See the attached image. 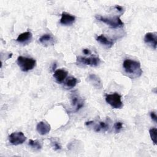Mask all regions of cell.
Here are the masks:
<instances>
[{
    "instance_id": "1",
    "label": "cell",
    "mask_w": 157,
    "mask_h": 157,
    "mask_svg": "<svg viewBox=\"0 0 157 157\" xmlns=\"http://www.w3.org/2000/svg\"><path fill=\"white\" fill-rule=\"evenodd\" d=\"M123 66L125 72L131 78H137L142 74V70L139 62L132 60L125 59L123 61Z\"/></svg>"
},
{
    "instance_id": "19",
    "label": "cell",
    "mask_w": 157,
    "mask_h": 157,
    "mask_svg": "<svg viewBox=\"0 0 157 157\" xmlns=\"http://www.w3.org/2000/svg\"><path fill=\"white\" fill-rule=\"evenodd\" d=\"M150 136L151 139L154 145H156V136H157V129L156 128H151L149 130Z\"/></svg>"
},
{
    "instance_id": "9",
    "label": "cell",
    "mask_w": 157,
    "mask_h": 157,
    "mask_svg": "<svg viewBox=\"0 0 157 157\" xmlns=\"http://www.w3.org/2000/svg\"><path fill=\"white\" fill-rule=\"evenodd\" d=\"M36 129L40 135H45L50 131L51 126L47 122L42 121L37 124Z\"/></svg>"
},
{
    "instance_id": "13",
    "label": "cell",
    "mask_w": 157,
    "mask_h": 157,
    "mask_svg": "<svg viewBox=\"0 0 157 157\" xmlns=\"http://www.w3.org/2000/svg\"><path fill=\"white\" fill-rule=\"evenodd\" d=\"M67 76V72L64 69H59L55 71L53 74V77L58 82H62Z\"/></svg>"
},
{
    "instance_id": "12",
    "label": "cell",
    "mask_w": 157,
    "mask_h": 157,
    "mask_svg": "<svg viewBox=\"0 0 157 157\" xmlns=\"http://www.w3.org/2000/svg\"><path fill=\"white\" fill-rule=\"evenodd\" d=\"M33 37V34L29 31H26L20 34L17 39V41L21 44H27L31 41Z\"/></svg>"
},
{
    "instance_id": "17",
    "label": "cell",
    "mask_w": 157,
    "mask_h": 157,
    "mask_svg": "<svg viewBox=\"0 0 157 157\" xmlns=\"http://www.w3.org/2000/svg\"><path fill=\"white\" fill-rule=\"evenodd\" d=\"M77 83H78V80L75 77L71 76L67 77V78L66 80L65 84L67 86V87L72 88H74L77 85Z\"/></svg>"
},
{
    "instance_id": "25",
    "label": "cell",
    "mask_w": 157,
    "mask_h": 157,
    "mask_svg": "<svg viewBox=\"0 0 157 157\" xmlns=\"http://www.w3.org/2000/svg\"><path fill=\"white\" fill-rule=\"evenodd\" d=\"M56 64L55 63H53V66H52V71H54L55 69V68H56Z\"/></svg>"
},
{
    "instance_id": "10",
    "label": "cell",
    "mask_w": 157,
    "mask_h": 157,
    "mask_svg": "<svg viewBox=\"0 0 157 157\" xmlns=\"http://www.w3.org/2000/svg\"><path fill=\"white\" fill-rule=\"evenodd\" d=\"M85 124L86 126L93 124V128L96 132H99L102 130L106 131L109 128V124L104 121H99L98 123L94 124V122L93 121H90L86 122Z\"/></svg>"
},
{
    "instance_id": "6",
    "label": "cell",
    "mask_w": 157,
    "mask_h": 157,
    "mask_svg": "<svg viewBox=\"0 0 157 157\" xmlns=\"http://www.w3.org/2000/svg\"><path fill=\"white\" fill-rule=\"evenodd\" d=\"M26 139V136L22 132H14L9 136V142L13 145L22 144Z\"/></svg>"
},
{
    "instance_id": "21",
    "label": "cell",
    "mask_w": 157,
    "mask_h": 157,
    "mask_svg": "<svg viewBox=\"0 0 157 157\" xmlns=\"http://www.w3.org/2000/svg\"><path fill=\"white\" fill-rule=\"evenodd\" d=\"M52 144H53V146L55 150H58L61 149V146L58 142L53 141V142H52Z\"/></svg>"
},
{
    "instance_id": "16",
    "label": "cell",
    "mask_w": 157,
    "mask_h": 157,
    "mask_svg": "<svg viewBox=\"0 0 157 157\" xmlns=\"http://www.w3.org/2000/svg\"><path fill=\"white\" fill-rule=\"evenodd\" d=\"M71 102H72V105L75 107V112L78 111L83 106V101L79 99L76 96H74L72 97Z\"/></svg>"
},
{
    "instance_id": "24",
    "label": "cell",
    "mask_w": 157,
    "mask_h": 157,
    "mask_svg": "<svg viewBox=\"0 0 157 157\" xmlns=\"http://www.w3.org/2000/svg\"><path fill=\"white\" fill-rule=\"evenodd\" d=\"M83 53L85 55H88V54H90L91 53V51L90 49H88V48H84L83 49Z\"/></svg>"
},
{
    "instance_id": "18",
    "label": "cell",
    "mask_w": 157,
    "mask_h": 157,
    "mask_svg": "<svg viewBox=\"0 0 157 157\" xmlns=\"http://www.w3.org/2000/svg\"><path fill=\"white\" fill-rule=\"evenodd\" d=\"M28 144L32 148H35V149H37V150L40 149L42 148V143L39 140H34L30 139L29 140Z\"/></svg>"
},
{
    "instance_id": "20",
    "label": "cell",
    "mask_w": 157,
    "mask_h": 157,
    "mask_svg": "<svg viewBox=\"0 0 157 157\" xmlns=\"http://www.w3.org/2000/svg\"><path fill=\"white\" fill-rule=\"evenodd\" d=\"M123 128V123L120 121H117L114 124V129L116 132H118Z\"/></svg>"
},
{
    "instance_id": "5",
    "label": "cell",
    "mask_w": 157,
    "mask_h": 157,
    "mask_svg": "<svg viewBox=\"0 0 157 157\" xmlns=\"http://www.w3.org/2000/svg\"><path fill=\"white\" fill-rule=\"evenodd\" d=\"M101 59L99 57H83L78 56L77 57L76 63L77 64H82L84 65H89L91 66H97L99 64Z\"/></svg>"
},
{
    "instance_id": "7",
    "label": "cell",
    "mask_w": 157,
    "mask_h": 157,
    "mask_svg": "<svg viewBox=\"0 0 157 157\" xmlns=\"http://www.w3.org/2000/svg\"><path fill=\"white\" fill-rule=\"evenodd\" d=\"M144 42L153 49H156L157 46V33L156 32L146 33L144 37Z\"/></svg>"
},
{
    "instance_id": "3",
    "label": "cell",
    "mask_w": 157,
    "mask_h": 157,
    "mask_svg": "<svg viewBox=\"0 0 157 157\" xmlns=\"http://www.w3.org/2000/svg\"><path fill=\"white\" fill-rule=\"evenodd\" d=\"M96 18L98 20L101 21L112 28H118L123 26L124 23L120 18L119 17L116 16L114 17H104L101 15H96Z\"/></svg>"
},
{
    "instance_id": "4",
    "label": "cell",
    "mask_w": 157,
    "mask_h": 157,
    "mask_svg": "<svg viewBox=\"0 0 157 157\" xmlns=\"http://www.w3.org/2000/svg\"><path fill=\"white\" fill-rule=\"evenodd\" d=\"M105 101L113 109H121L123 104L121 101V96L117 93L107 94L105 95Z\"/></svg>"
},
{
    "instance_id": "15",
    "label": "cell",
    "mask_w": 157,
    "mask_h": 157,
    "mask_svg": "<svg viewBox=\"0 0 157 157\" xmlns=\"http://www.w3.org/2000/svg\"><path fill=\"white\" fill-rule=\"evenodd\" d=\"M39 41L44 45H52L54 44V38L50 34H45L39 38Z\"/></svg>"
},
{
    "instance_id": "8",
    "label": "cell",
    "mask_w": 157,
    "mask_h": 157,
    "mask_svg": "<svg viewBox=\"0 0 157 157\" xmlns=\"http://www.w3.org/2000/svg\"><path fill=\"white\" fill-rule=\"evenodd\" d=\"M75 20V17L68 13L67 12H63L61 13V18L60 19V23L63 25H71L74 23Z\"/></svg>"
},
{
    "instance_id": "22",
    "label": "cell",
    "mask_w": 157,
    "mask_h": 157,
    "mask_svg": "<svg viewBox=\"0 0 157 157\" xmlns=\"http://www.w3.org/2000/svg\"><path fill=\"white\" fill-rule=\"evenodd\" d=\"M150 117L155 122H156V123L157 122V115L155 112H150Z\"/></svg>"
},
{
    "instance_id": "11",
    "label": "cell",
    "mask_w": 157,
    "mask_h": 157,
    "mask_svg": "<svg viewBox=\"0 0 157 157\" xmlns=\"http://www.w3.org/2000/svg\"><path fill=\"white\" fill-rule=\"evenodd\" d=\"M88 82L91 83V85L98 89H101L102 88V83L100 78L96 74H91L88 77Z\"/></svg>"
},
{
    "instance_id": "23",
    "label": "cell",
    "mask_w": 157,
    "mask_h": 157,
    "mask_svg": "<svg viewBox=\"0 0 157 157\" xmlns=\"http://www.w3.org/2000/svg\"><path fill=\"white\" fill-rule=\"evenodd\" d=\"M115 9H116L118 11H119V12H122L123 10V9H124V8H123L122 6H119V5H116V6H115Z\"/></svg>"
},
{
    "instance_id": "2",
    "label": "cell",
    "mask_w": 157,
    "mask_h": 157,
    "mask_svg": "<svg viewBox=\"0 0 157 157\" xmlns=\"http://www.w3.org/2000/svg\"><path fill=\"white\" fill-rule=\"evenodd\" d=\"M17 64L21 71L28 72L32 70L36 66V61L32 58L19 56L17 58Z\"/></svg>"
},
{
    "instance_id": "14",
    "label": "cell",
    "mask_w": 157,
    "mask_h": 157,
    "mask_svg": "<svg viewBox=\"0 0 157 157\" xmlns=\"http://www.w3.org/2000/svg\"><path fill=\"white\" fill-rule=\"evenodd\" d=\"M96 40L107 48H111L113 45V42L112 40L107 38L104 34L98 36L96 37Z\"/></svg>"
}]
</instances>
